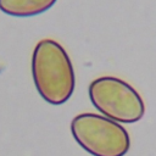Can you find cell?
<instances>
[{
  "mask_svg": "<svg viewBox=\"0 0 156 156\" xmlns=\"http://www.w3.org/2000/svg\"><path fill=\"white\" fill-rule=\"evenodd\" d=\"M57 0H0V11L13 17H33L51 9Z\"/></svg>",
  "mask_w": 156,
  "mask_h": 156,
  "instance_id": "277c9868",
  "label": "cell"
},
{
  "mask_svg": "<svg viewBox=\"0 0 156 156\" xmlns=\"http://www.w3.org/2000/svg\"><path fill=\"white\" fill-rule=\"evenodd\" d=\"M32 77L39 95L51 105H62L76 88L73 65L67 51L54 39H41L32 55Z\"/></svg>",
  "mask_w": 156,
  "mask_h": 156,
  "instance_id": "6da1fadb",
  "label": "cell"
},
{
  "mask_svg": "<svg viewBox=\"0 0 156 156\" xmlns=\"http://www.w3.org/2000/svg\"><path fill=\"white\" fill-rule=\"evenodd\" d=\"M71 133L77 144L91 156H124L130 149L127 129L102 115H77L71 121Z\"/></svg>",
  "mask_w": 156,
  "mask_h": 156,
  "instance_id": "7a4b0ae2",
  "label": "cell"
},
{
  "mask_svg": "<svg viewBox=\"0 0 156 156\" xmlns=\"http://www.w3.org/2000/svg\"><path fill=\"white\" fill-rule=\"evenodd\" d=\"M93 106L105 117L118 123H135L145 113L140 94L126 80L102 76L95 78L88 88Z\"/></svg>",
  "mask_w": 156,
  "mask_h": 156,
  "instance_id": "3957f363",
  "label": "cell"
}]
</instances>
